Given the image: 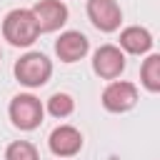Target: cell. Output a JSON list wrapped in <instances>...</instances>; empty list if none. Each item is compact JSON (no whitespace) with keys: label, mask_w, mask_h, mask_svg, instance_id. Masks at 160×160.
Masks as SVG:
<instances>
[{"label":"cell","mask_w":160,"mask_h":160,"mask_svg":"<svg viewBox=\"0 0 160 160\" xmlns=\"http://www.w3.org/2000/svg\"><path fill=\"white\" fill-rule=\"evenodd\" d=\"M2 35H5V40H8L10 45H15V48H28V45H32V42L38 40L40 30H38V22H35V18H32L30 10L15 8V10H10V12L5 15V20H2Z\"/></svg>","instance_id":"1"},{"label":"cell","mask_w":160,"mask_h":160,"mask_svg":"<svg viewBox=\"0 0 160 160\" xmlns=\"http://www.w3.org/2000/svg\"><path fill=\"white\" fill-rule=\"evenodd\" d=\"M15 78L20 85L25 88H40L50 80L52 75V62L42 55V52H25L18 62H15Z\"/></svg>","instance_id":"2"},{"label":"cell","mask_w":160,"mask_h":160,"mask_svg":"<svg viewBox=\"0 0 160 160\" xmlns=\"http://www.w3.org/2000/svg\"><path fill=\"white\" fill-rule=\"evenodd\" d=\"M10 120L15 128L20 130H35L40 122H42V115H45V108L42 102L30 95V92H22V95H15L10 100Z\"/></svg>","instance_id":"3"},{"label":"cell","mask_w":160,"mask_h":160,"mask_svg":"<svg viewBox=\"0 0 160 160\" xmlns=\"http://www.w3.org/2000/svg\"><path fill=\"white\" fill-rule=\"evenodd\" d=\"M40 32H55L68 22V5L62 0H40L30 8Z\"/></svg>","instance_id":"4"},{"label":"cell","mask_w":160,"mask_h":160,"mask_svg":"<svg viewBox=\"0 0 160 160\" xmlns=\"http://www.w3.org/2000/svg\"><path fill=\"white\" fill-rule=\"evenodd\" d=\"M138 102V88L128 80H112L102 90V108L110 112H128Z\"/></svg>","instance_id":"5"},{"label":"cell","mask_w":160,"mask_h":160,"mask_svg":"<svg viewBox=\"0 0 160 160\" xmlns=\"http://www.w3.org/2000/svg\"><path fill=\"white\" fill-rule=\"evenodd\" d=\"M88 18L102 32H115L122 22V10L115 0H88Z\"/></svg>","instance_id":"6"},{"label":"cell","mask_w":160,"mask_h":160,"mask_svg":"<svg viewBox=\"0 0 160 160\" xmlns=\"http://www.w3.org/2000/svg\"><path fill=\"white\" fill-rule=\"evenodd\" d=\"M92 70L105 80H115L125 70V52L118 45H100L92 55Z\"/></svg>","instance_id":"7"},{"label":"cell","mask_w":160,"mask_h":160,"mask_svg":"<svg viewBox=\"0 0 160 160\" xmlns=\"http://www.w3.org/2000/svg\"><path fill=\"white\" fill-rule=\"evenodd\" d=\"M48 145H50L52 155H58V158H72V155H78L80 148H82V135H80V130L72 128V125H58V128L50 132Z\"/></svg>","instance_id":"8"},{"label":"cell","mask_w":160,"mask_h":160,"mask_svg":"<svg viewBox=\"0 0 160 160\" xmlns=\"http://www.w3.org/2000/svg\"><path fill=\"white\" fill-rule=\"evenodd\" d=\"M88 50H90V42L80 30H68L55 40V52L62 62H78L88 55Z\"/></svg>","instance_id":"9"},{"label":"cell","mask_w":160,"mask_h":160,"mask_svg":"<svg viewBox=\"0 0 160 160\" xmlns=\"http://www.w3.org/2000/svg\"><path fill=\"white\" fill-rule=\"evenodd\" d=\"M152 35L148 28H140V25H130L120 32V50L122 52H130V55H145L152 50Z\"/></svg>","instance_id":"10"},{"label":"cell","mask_w":160,"mask_h":160,"mask_svg":"<svg viewBox=\"0 0 160 160\" xmlns=\"http://www.w3.org/2000/svg\"><path fill=\"white\" fill-rule=\"evenodd\" d=\"M140 82L150 92H160V55H148L140 68Z\"/></svg>","instance_id":"11"},{"label":"cell","mask_w":160,"mask_h":160,"mask_svg":"<svg viewBox=\"0 0 160 160\" xmlns=\"http://www.w3.org/2000/svg\"><path fill=\"white\" fill-rule=\"evenodd\" d=\"M72 110H75V100L68 95V92H55V95H50V100H48V112L52 115V118H68V115H72Z\"/></svg>","instance_id":"12"},{"label":"cell","mask_w":160,"mask_h":160,"mask_svg":"<svg viewBox=\"0 0 160 160\" xmlns=\"http://www.w3.org/2000/svg\"><path fill=\"white\" fill-rule=\"evenodd\" d=\"M5 160H40L38 155V148L28 140H15L8 145L5 150Z\"/></svg>","instance_id":"13"},{"label":"cell","mask_w":160,"mask_h":160,"mask_svg":"<svg viewBox=\"0 0 160 160\" xmlns=\"http://www.w3.org/2000/svg\"><path fill=\"white\" fill-rule=\"evenodd\" d=\"M0 58H2V50H0Z\"/></svg>","instance_id":"14"}]
</instances>
